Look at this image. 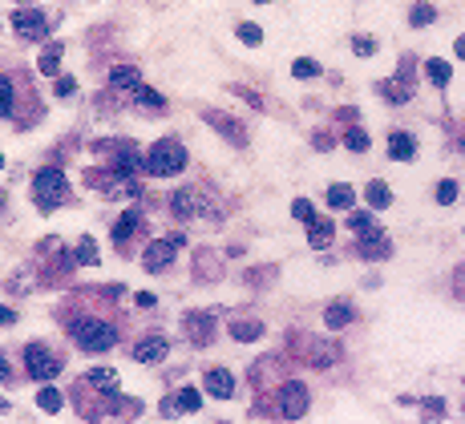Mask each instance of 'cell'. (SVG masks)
Masks as SVG:
<instances>
[{
  "instance_id": "obj_1",
  "label": "cell",
  "mask_w": 465,
  "mask_h": 424,
  "mask_svg": "<svg viewBox=\"0 0 465 424\" xmlns=\"http://www.w3.org/2000/svg\"><path fill=\"white\" fill-rule=\"evenodd\" d=\"M69 336H73V343H77L81 352H110L113 343H117V327L106 324V319L85 315V319L69 324Z\"/></svg>"
},
{
  "instance_id": "obj_2",
  "label": "cell",
  "mask_w": 465,
  "mask_h": 424,
  "mask_svg": "<svg viewBox=\"0 0 465 424\" xmlns=\"http://www.w3.org/2000/svg\"><path fill=\"white\" fill-rule=\"evenodd\" d=\"M85 182L106 198H138L142 194V182L134 178L129 170H89Z\"/></svg>"
},
{
  "instance_id": "obj_3",
  "label": "cell",
  "mask_w": 465,
  "mask_h": 424,
  "mask_svg": "<svg viewBox=\"0 0 465 424\" xmlns=\"http://www.w3.org/2000/svg\"><path fill=\"white\" fill-rule=\"evenodd\" d=\"M32 198H37V206L41 211H53V206H61L65 198H69V182L57 166H45L37 178H32Z\"/></svg>"
},
{
  "instance_id": "obj_4",
  "label": "cell",
  "mask_w": 465,
  "mask_h": 424,
  "mask_svg": "<svg viewBox=\"0 0 465 424\" xmlns=\"http://www.w3.org/2000/svg\"><path fill=\"white\" fill-rule=\"evenodd\" d=\"M186 166V150L178 146V142H158V146H150V154H146V170L150 174H158V178H166V174H178Z\"/></svg>"
},
{
  "instance_id": "obj_5",
  "label": "cell",
  "mask_w": 465,
  "mask_h": 424,
  "mask_svg": "<svg viewBox=\"0 0 465 424\" xmlns=\"http://www.w3.org/2000/svg\"><path fill=\"white\" fill-rule=\"evenodd\" d=\"M275 400H279V408H275V412H279V416H288V420H300V416L307 412V404H312V396H307V384H304V380H288V384L279 388V396H275Z\"/></svg>"
},
{
  "instance_id": "obj_6",
  "label": "cell",
  "mask_w": 465,
  "mask_h": 424,
  "mask_svg": "<svg viewBox=\"0 0 465 424\" xmlns=\"http://www.w3.org/2000/svg\"><path fill=\"white\" fill-rule=\"evenodd\" d=\"M53 25H57V17L45 13V8H16V17H13V29L20 37H29V41H41Z\"/></svg>"
},
{
  "instance_id": "obj_7",
  "label": "cell",
  "mask_w": 465,
  "mask_h": 424,
  "mask_svg": "<svg viewBox=\"0 0 465 424\" xmlns=\"http://www.w3.org/2000/svg\"><path fill=\"white\" fill-rule=\"evenodd\" d=\"M25 368H29L32 380H53V376H61V356H53L45 343H29L25 347Z\"/></svg>"
},
{
  "instance_id": "obj_8",
  "label": "cell",
  "mask_w": 465,
  "mask_h": 424,
  "mask_svg": "<svg viewBox=\"0 0 465 424\" xmlns=\"http://www.w3.org/2000/svg\"><path fill=\"white\" fill-rule=\"evenodd\" d=\"M178 246H182V234H166V239H158V243H150L142 251V267L146 271H166V267L174 263Z\"/></svg>"
},
{
  "instance_id": "obj_9",
  "label": "cell",
  "mask_w": 465,
  "mask_h": 424,
  "mask_svg": "<svg viewBox=\"0 0 465 424\" xmlns=\"http://www.w3.org/2000/svg\"><path fill=\"white\" fill-rule=\"evenodd\" d=\"M182 331L194 347H207L215 340V311H186L182 315Z\"/></svg>"
},
{
  "instance_id": "obj_10",
  "label": "cell",
  "mask_w": 465,
  "mask_h": 424,
  "mask_svg": "<svg viewBox=\"0 0 465 424\" xmlns=\"http://www.w3.org/2000/svg\"><path fill=\"white\" fill-rule=\"evenodd\" d=\"M381 93H385L393 105H405V101L413 98V61H409V57H405L401 65H397V77L381 81Z\"/></svg>"
},
{
  "instance_id": "obj_11",
  "label": "cell",
  "mask_w": 465,
  "mask_h": 424,
  "mask_svg": "<svg viewBox=\"0 0 465 424\" xmlns=\"http://www.w3.org/2000/svg\"><path fill=\"white\" fill-rule=\"evenodd\" d=\"M97 150H106L113 158V170H129V174H134V170H146V158L138 154L134 142H101Z\"/></svg>"
},
{
  "instance_id": "obj_12",
  "label": "cell",
  "mask_w": 465,
  "mask_h": 424,
  "mask_svg": "<svg viewBox=\"0 0 465 424\" xmlns=\"http://www.w3.org/2000/svg\"><path fill=\"white\" fill-rule=\"evenodd\" d=\"M340 359H344L340 340H312V343H307V364H312V368L328 372V368H336Z\"/></svg>"
},
{
  "instance_id": "obj_13",
  "label": "cell",
  "mask_w": 465,
  "mask_h": 424,
  "mask_svg": "<svg viewBox=\"0 0 465 424\" xmlns=\"http://www.w3.org/2000/svg\"><path fill=\"white\" fill-rule=\"evenodd\" d=\"M166 356H170V340H162V336H146V340L134 343V359L138 364H158Z\"/></svg>"
},
{
  "instance_id": "obj_14",
  "label": "cell",
  "mask_w": 465,
  "mask_h": 424,
  "mask_svg": "<svg viewBox=\"0 0 465 424\" xmlns=\"http://www.w3.org/2000/svg\"><path fill=\"white\" fill-rule=\"evenodd\" d=\"M110 85H113V93H122V98H138V89H142V73L134 65H122V69H113L110 73Z\"/></svg>"
},
{
  "instance_id": "obj_15",
  "label": "cell",
  "mask_w": 465,
  "mask_h": 424,
  "mask_svg": "<svg viewBox=\"0 0 465 424\" xmlns=\"http://www.w3.org/2000/svg\"><path fill=\"white\" fill-rule=\"evenodd\" d=\"M203 388H207L210 396L227 400V396H235V376L227 372V368H207V376H203Z\"/></svg>"
},
{
  "instance_id": "obj_16",
  "label": "cell",
  "mask_w": 465,
  "mask_h": 424,
  "mask_svg": "<svg viewBox=\"0 0 465 424\" xmlns=\"http://www.w3.org/2000/svg\"><path fill=\"white\" fill-rule=\"evenodd\" d=\"M360 255H364V259H388V255H393V243H388L385 230L376 227L372 234H364V239H360Z\"/></svg>"
},
{
  "instance_id": "obj_17",
  "label": "cell",
  "mask_w": 465,
  "mask_h": 424,
  "mask_svg": "<svg viewBox=\"0 0 465 424\" xmlns=\"http://www.w3.org/2000/svg\"><path fill=\"white\" fill-rule=\"evenodd\" d=\"M388 158H393V162H413V158H417V138L397 130L388 138Z\"/></svg>"
},
{
  "instance_id": "obj_18",
  "label": "cell",
  "mask_w": 465,
  "mask_h": 424,
  "mask_svg": "<svg viewBox=\"0 0 465 424\" xmlns=\"http://www.w3.org/2000/svg\"><path fill=\"white\" fill-rule=\"evenodd\" d=\"M203 121H207V126H215V130L223 133V138H231L235 146H247V133H243V126H235L231 117H223V114H215V110H207V114H203Z\"/></svg>"
},
{
  "instance_id": "obj_19",
  "label": "cell",
  "mask_w": 465,
  "mask_h": 424,
  "mask_svg": "<svg viewBox=\"0 0 465 424\" xmlns=\"http://www.w3.org/2000/svg\"><path fill=\"white\" fill-rule=\"evenodd\" d=\"M332 239H336V227H332L328 218H312V223H307V243L316 246V251L332 246Z\"/></svg>"
},
{
  "instance_id": "obj_20",
  "label": "cell",
  "mask_w": 465,
  "mask_h": 424,
  "mask_svg": "<svg viewBox=\"0 0 465 424\" xmlns=\"http://www.w3.org/2000/svg\"><path fill=\"white\" fill-rule=\"evenodd\" d=\"M352 324V303H332V307L324 311V327L328 331H340V327Z\"/></svg>"
},
{
  "instance_id": "obj_21",
  "label": "cell",
  "mask_w": 465,
  "mask_h": 424,
  "mask_svg": "<svg viewBox=\"0 0 465 424\" xmlns=\"http://www.w3.org/2000/svg\"><path fill=\"white\" fill-rule=\"evenodd\" d=\"M263 336V324L259 319H231V340H239V343H251Z\"/></svg>"
},
{
  "instance_id": "obj_22",
  "label": "cell",
  "mask_w": 465,
  "mask_h": 424,
  "mask_svg": "<svg viewBox=\"0 0 465 424\" xmlns=\"http://www.w3.org/2000/svg\"><path fill=\"white\" fill-rule=\"evenodd\" d=\"M356 202V190L348 186V182H336V186H328V206L332 211H348Z\"/></svg>"
},
{
  "instance_id": "obj_23",
  "label": "cell",
  "mask_w": 465,
  "mask_h": 424,
  "mask_svg": "<svg viewBox=\"0 0 465 424\" xmlns=\"http://www.w3.org/2000/svg\"><path fill=\"white\" fill-rule=\"evenodd\" d=\"M364 198H369V206H372V211H385L388 202H393V190H388L385 182L376 178V182H369V186H364Z\"/></svg>"
},
{
  "instance_id": "obj_24",
  "label": "cell",
  "mask_w": 465,
  "mask_h": 424,
  "mask_svg": "<svg viewBox=\"0 0 465 424\" xmlns=\"http://www.w3.org/2000/svg\"><path fill=\"white\" fill-rule=\"evenodd\" d=\"M89 384L101 388V392H117L122 388V376L113 372V368H94V372H89Z\"/></svg>"
},
{
  "instance_id": "obj_25",
  "label": "cell",
  "mask_w": 465,
  "mask_h": 424,
  "mask_svg": "<svg viewBox=\"0 0 465 424\" xmlns=\"http://www.w3.org/2000/svg\"><path fill=\"white\" fill-rule=\"evenodd\" d=\"M138 223H142V214H138V211H126L117 223H113V243H126L129 234L138 230Z\"/></svg>"
},
{
  "instance_id": "obj_26",
  "label": "cell",
  "mask_w": 465,
  "mask_h": 424,
  "mask_svg": "<svg viewBox=\"0 0 465 424\" xmlns=\"http://www.w3.org/2000/svg\"><path fill=\"white\" fill-rule=\"evenodd\" d=\"M348 230H352V234H360V239H364V234H372V230H376V214H369V211L348 214Z\"/></svg>"
},
{
  "instance_id": "obj_27",
  "label": "cell",
  "mask_w": 465,
  "mask_h": 424,
  "mask_svg": "<svg viewBox=\"0 0 465 424\" xmlns=\"http://www.w3.org/2000/svg\"><path fill=\"white\" fill-rule=\"evenodd\" d=\"M425 73H429V81H433V85H450L453 65H450V61H441V57H433V61H425Z\"/></svg>"
},
{
  "instance_id": "obj_28",
  "label": "cell",
  "mask_w": 465,
  "mask_h": 424,
  "mask_svg": "<svg viewBox=\"0 0 465 424\" xmlns=\"http://www.w3.org/2000/svg\"><path fill=\"white\" fill-rule=\"evenodd\" d=\"M433 17H437V8H433V4H425V0H417V4L409 8V25H417V29L433 25Z\"/></svg>"
},
{
  "instance_id": "obj_29",
  "label": "cell",
  "mask_w": 465,
  "mask_h": 424,
  "mask_svg": "<svg viewBox=\"0 0 465 424\" xmlns=\"http://www.w3.org/2000/svg\"><path fill=\"white\" fill-rule=\"evenodd\" d=\"M73 263H81V267H94V263H97L94 239H77V246H73Z\"/></svg>"
},
{
  "instance_id": "obj_30",
  "label": "cell",
  "mask_w": 465,
  "mask_h": 424,
  "mask_svg": "<svg viewBox=\"0 0 465 424\" xmlns=\"http://www.w3.org/2000/svg\"><path fill=\"white\" fill-rule=\"evenodd\" d=\"M194 271L203 279H219V259L210 255V251H198V259H194Z\"/></svg>"
},
{
  "instance_id": "obj_31",
  "label": "cell",
  "mask_w": 465,
  "mask_h": 424,
  "mask_svg": "<svg viewBox=\"0 0 465 424\" xmlns=\"http://www.w3.org/2000/svg\"><path fill=\"white\" fill-rule=\"evenodd\" d=\"M37 404H41V412H61L65 396L57 388H41V392H37Z\"/></svg>"
},
{
  "instance_id": "obj_32",
  "label": "cell",
  "mask_w": 465,
  "mask_h": 424,
  "mask_svg": "<svg viewBox=\"0 0 465 424\" xmlns=\"http://www.w3.org/2000/svg\"><path fill=\"white\" fill-rule=\"evenodd\" d=\"M174 400H178V408H182V412H198V408H203V396H198L194 388H182Z\"/></svg>"
},
{
  "instance_id": "obj_33",
  "label": "cell",
  "mask_w": 465,
  "mask_h": 424,
  "mask_svg": "<svg viewBox=\"0 0 465 424\" xmlns=\"http://www.w3.org/2000/svg\"><path fill=\"white\" fill-rule=\"evenodd\" d=\"M291 73H295V77H300V81H307V77H320V65H316V61H312V57H300V61H295V65H291Z\"/></svg>"
},
{
  "instance_id": "obj_34",
  "label": "cell",
  "mask_w": 465,
  "mask_h": 424,
  "mask_svg": "<svg viewBox=\"0 0 465 424\" xmlns=\"http://www.w3.org/2000/svg\"><path fill=\"white\" fill-rule=\"evenodd\" d=\"M57 65H61V49L53 45V49L41 53V73H45V77H53V73H57Z\"/></svg>"
},
{
  "instance_id": "obj_35",
  "label": "cell",
  "mask_w": 465,
  "mask_h": 424,
  "mask_svg": "<svg viewBox=\"0 0 465 424\" xmlns=\"http://www.w3.org/2000/svg\"><path fill=\"white\" fill-rule=\"evenodd\" d=\"M344 146L352 150V154H364V150H369V133L364 130H348L344 133Z\"/></svg>"
},
{
  "instance_id": "obj_36",
  "label": "cell",
  "mask_w": 465,
  "mask_h": 424,
  "mask_svg": "<svg viewBox=\"0 0 465 424\" xmlns=\"http://www.w3.org/2000/svg\"><path fill=\"white\" fill-rule=\"evenodd\" d=\"M291 214H295L300 223H312V218H316V206H312L307 198H295V202H291Z\"/></svg>"
},
{
  "instance_id": "obj_37",
  "label": "cell",
  "mask_w": 465,
  "mask_h": 424,
  "mask_svg": "<svg viewBox=\"0 0 465 424\" xmlns=\"http://www.w3.org/2000/svg\"><path fill=\"white\" fill-rule=\"evenodd\" d=\"M235 33H239L243 45H259V41H263V29H259V25H239Z\"/></svg>"
},
{
  "instance_id": "obj_38",
  "label": "cell",
  "mask_w": 465,
  "mask_h": 424,
  "mask_svg": "<svg viewBox=\"0 0 465 424\" xmlns=\"http://www.w3.org/2000/svg\"><path fill=\"white\" fill-rule=\"evenodd\" d=\"M352 53L356 57H372V53H376V41H372V37H352Z\"/></svg>"
},
{
  "instance_id": "obj_39",
  "label": "cell",
  "mask_w": 465,
  "mask_h": 424,
  "mask_svg": "<svg viewBox=\"0 0 465 424\" xmlns=\"http://www.w3.org/2000/svg\"><path fill=\"white\" fill-rule=\"evenodd\" d=\"M0 110L13 117L16 114V101H13V81H0Z\"/></svg>"
},
{
  "instance_id": "obj_40",
  "label": "cell",
  "mask_w": 465,
  "mask_h": 424,
  "mask_svg": "<svg viewBox=\"0 0 465 424\" xmlns=\"http://www.w3.org/2000/svg\"><path fill=\"white\" fill-rule=\"evenodd\" d=\"M453 198H457V186H453V182H441V186H437V202H445V206H450Z\"/></svg>"
},
{
  "instance_id": "obj_41",
  "label": "cell",
  "mask_w": 465,
  "mask_h": 424,
  "mask_svg": "<svg viewBox=\"0 0 465 424\" xmlns=\"http://www.w3.org/2000/svg\"><path fill=\"white\" fill-rule=\"evenodd\" d=\"M425 416H429V420H437V416H445V400H425Z\"/></svg>"
},
{
  "instance_id": "obj_42",
  "label": "cell",
  "mask_w": 465,
  "mask_h": 424,
  "mask_svg": "<svg viewBox=\"0 0 465 424\" xmlns=\"http://www.w3.org/2000/svg\"><path fill=\"white\" fill-rule=\"evenodd\" d=\"M178 412H182V408H178L174 396H170V400H162V416H166V420H170V416H178Z\"/></svg>"
},
{
  "instance_id": "obj_43",
  "label": "cell",
  "mask_w": 465,
  "mask_h": 424,
  "mask_svg": "<svg viewBox=\"0 0 465 424\" xmlns=\"http://www.w3.org/2000/svg\"><path fill=\"white\" fill-rule=\"evenodd\" d=\"M73 89H77V85H73V77H57V93H61V98H69Z\"/></svg>"
},
{
  "instance_id": "obj_44",
  "label": "cell",
  "mask_w": 465,
  "mask_h": 424,
  "mask_svg": "<svg viewBox=\"0 0 465 424\" xmlns=\"http://www.w3.org/2000/svg\"><path fill=\"white\" fill-rule=\"evenodd\" d=\"M154 303H158V299H154L150 291H142V295H138V307H154Z\"/></svg>"
},
{
  "instance_id": "obj_45",
  "label": "cell",
  "mask_w": 465,
  "mask_h": 424,
  "mask_svg": "<svg viewBox=\"0 0 465 424\" xmlns=\"http://www.w3.org/2000/svg\"><path fill=\"white\" fill-rule=\"evenodd\" d=\"M453 53H457V61H465V37H457V45H453Z\"/></svg>"
},
{
  "instance_id": "obj_46",
  "label": "cell",
  "mask_w": 465,
  "mask_h": 424,
  "mask_svg": "<svg viewBox=\"0 0 465 424\" xmlns=\"http://www.w3.org/2000/svg\"><path fill=\"white\" fill-rule=\"evenodd\" d=\"M255 4H272V0H255Z\"/></svg>"
}]
</instances>
